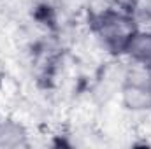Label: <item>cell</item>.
I'll list each match as a JSON object with an SVG mask.
<instances>
[{"mask_svg": "<svg viewBox=\"0 0 151 149\" xmlns=\"http://www.w3.org/2000/svg\"><path fill=\"white\" fill-rule=\"evenodd\" d=\"M95 35L109 53H127L132 39L139 32L132 14L119 9H106L93 21Z\"/></svg>", "mask_w": 151, "mask_h": 149, "instance_id": "1", "label": "cell"}, {"mask_svg": "<svg viewBox=\"0 0 151 149\" xmlns=\"http://www.w3.org/2000/svg\"><path fill=\"white\" fill-rule=\"evenodd\" d=\"M121 100L130 111H151V72L142 67L128 70L121 82Z\"/></svg>", "mask_w": 151, "mask_h": 149, "instance_id": "2", "label": "cell"}, {"mask_svg": "<svg viewBox=\"0 0 151 149\" xmlns=\"http://www.w3.org/2000/svg\"><path fill=\"white\" fill-rule=\"evenodd\" d=\"M127 54L137 67H142L151 72V32H137L132 39Z\"/></svg>", "mask_w": 151, "mask_h": 149, "instance_id": "3", "label": "cell"}, {"mask_svg": "<svg viewBox=\"0 0 151 149\" xmlns=\"http://www.w3.org/2000/svg\"><path fill=\"white\" fill-rule=\"evenodd\" d=\"M25 142H27V132L23 130L21 125L12 121H5L0 125V146L16 148L23 146Z\"/></svg>", "mask_w": 151, "mask_h": 149, "instance_id": "4", "label": "cell"}]
</instances>
